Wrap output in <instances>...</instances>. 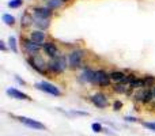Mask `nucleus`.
<instances>
[{
	"label": "nucleus",
	"instance_id": "f257e3e1",
	"mask_svg": "<svg viewBox=\"0 0 155 136\" xmlns=\"http://www.w3.org/2000/svg\"><path fill=\"white\" fill-rule=\"evenodd\" d=\"M67 65H70L67 57L60 55V56L54 57V59H51V61L48 63L46 68L51 72H53V74H61V72H64L67 69Z\"/></svg>",
	"mask_w": 155,
	"mask_h": 136
},
{
	"label": "nucleus",
	"instance_id": "f03ea898",
	"mask_svg": "<svg viewBox=\"0 0 155 136\" xmlns=\"http://www.w3.org/2000/svg\"><path fill=\"white\" fill-rule=\"evenodd\" d=\"M35 87H37L38 90L44 91V93L51 94V95H54V97H60V95H61V91L59 90V87H56L54 85L46 82V80H42V82L35 83Z\"/></svg>",
	"mask_w": 155,
	"mask_h": 136
},
{
	"label": "nucleus",
	"instance_id": "7ed1b4c3",
	"mask_svg": "<svg viewBox=\"0 0 155 136\" xmlns=\"http://www.w3.org/2000/svg\"><path fill=\"white\" fill-rule=\"evenodd\" d=\"M83 55L84 52L82 49H76V51H72L68 56V64H70L71 68H79L82 65V60H83Z\"/></svg>",
	"mask_w": 155,
	"mask_h": 136
},
{
	"label": "nucleus",
	"instance_id": "20e7f679",
	"mask_svg": "<svg viewBox=\"0 0 155 136\" xmlns=\"http://www.w3.org/2000/svg\"><path fill=\"white\" fill-rule=\"evenodd\" d=\"M110 74H107L104 69H98L95 71V85L101 86V87H107L110 86Z\"/></svg>",
	"mask_w": 155,
	"mask_h": 136
},
{
	"label": "nucleus",
	"instance_id": "39448f33",
	"mask_svg": "<svg viewBox=\"0 0 155 136\" xmlns=\"http://www.w3.org/2000/svg\"><path fill=\"white\" fill-rule=\"evenodd\" d=\"M18 120L31 129H37V131H44V129H46V127L42 123H40V121H37V120H33V118H29V117H25V116H19Z\"/></svg>",
	"mask_w": 155,
	"mask_h": 136
},
{
	"label": "nucleus",
	"instance_id": "423d86ee",
	"mask_svg": "<svg viewBox=\"0 0 155 136\" xmlns=\"http://www.w3.org/2000/svg\"><path fill=\"white\" fill-rule=\"evenodd\" d=\"M91 102H93V105L97 106L98 109H105V108L109 105L107 95L104 93H95L93 97H91Z\"/></svg>",
	"mask_w": 155,
	"mask_h": 136
},
{
	"label": "nucleus",
	"instance_id": "0eeeda50",
	"mask_svg": "<svg viewBox=\"0 0 155 136\" xmlns=\"http://www.w3.org/2000/svg\"><path fill=\"white\" fill-rule=\"evenodd\" d=\"M23 48L25 51H26V53H29L31 57L37 56V55H40V51H41V46H38L37 44H34L31 40H23Z\"/></svg>",
	"mask_w": 155,
	"mask_h": 136
},
{
	"label": "nucleus",
	"instance_id": "6e6552de",
	"mask_svg": "<svg viewBox=\"0 0 155 136\" xmlns=\"http://www.w3.org/2000/svg\"><path fill=\"white\" fill-rule=\"evenodd\" d=\"M45 38H46V34L42 30H33V32L30 33V40L34 44H37L38 46H41V48H44V45L46 44Z\"/></svg>",
	"mask_w": 155,
	"mask_h": 136
},
{
	"label": "nucleus",
	"instance_id": "1a4fd4ad",
	"mask_svg": "<svg viewBox=\"0 0 155 136\" xmlns=\"http://www.w3.org/2000/svg\"><path fill=\"white\" fill-rule=\"evenodd\" d=\"M5 93H7V95H10L11 98L14 99H22V101H31V98H30L27 94L22 93V91L16 90V88L14 87H8L7 90H5Z\"/></svg>",
	"mask_w": 155,
	"mask_h": 136
},
{
	"label": "nucleus",
	"instance_id": "9d476101",
	"mask_svg": "<svg viewBox=\"0 0 155 136\" xmlns=\"http://www.w3.org/2000/svg\"><path fill=\"white\" fill-rule=\"evenodd\" d=\"M44 52H45V55L48 57H51V59H54V57L60 56L59 55V49H57V45L54 42H46L45 45H44Z\"/></svg>",
	"mask_w": 155,
	"mask_h": 136
},
{
	"label": "nucleus",
	"instance_id": "9b49d317",
	"mask_svg": "<svg viewBox=\"0 0 155 136\" xmlns=\"http://www.w3.org/2000/svg\"><path fill=\"white\" fill-rule=\"evenodd\" d=\"M154 94H153V90H147V91H137L136 94H135V98H136V101L142 102V104H147V102H150L151 99H153Z\"/></svg>",
	"mask_w": 155,
	"mask_h": 136
},
{
	"label": "nucleus",
	"instance_id": "f8f14e48",
	"mask_svg": "<svg viewBox=\"0 0 155 136\" xmlns=\"http://www.w3.org/2000/svg\"><path fill=\"white\" fill-rule=\"evenodd\" d=\"M34 16L42 19H49L52 16V10L48 7H35L34 8Z\"/></svg>",
	"mask_w": 155,
	"mask_h": 136
},
{
	"label": "nucleus",
	"instance_id": "ddd939ff",
	"mask_svg": "<svg viewBox=\"0 0 155 136\" xmlns=\"http://www.w3.org/2000/svg\"><path fill=\"white\" fill-rule=\"evenodd\" d=\"M80 79H82L83 82H88V83H94V85H95V71H93V69H90V68H84Z\"/></svg>",
	"mask_w": 155,
	"mask_h": 136
},
{
	"label": "nucleus",
	"instance_id": "4468645a",
	"mask_svg": "<svg viewBox=\"0 0 155 136\" xmlns=\"http://www.w3.org/2000/svg\"><path fill=\"white\" fill-rule=\"evenodd\" d=\"M33 25H35V26L38 27V30H46L49 27V19H42V18H37V16H34V21H33Z\"/></svg>",
	"mask_w": 155,
	"mask_h": 136
},
{
	"label": "nucleus",
	"instance_id": "2eb2a0df",
	"mask_svg": "<svg viewBox=\"0 0 155 136\" xmlns=\"http://www.w3.org/2000/svg\"><path fill=\"white\" fill-rule=\"evenodd\" d=\"M110 79L117 82V83H124L127 79V76H125V74L121 71H113V72H110Z\"/></svg>",
	"mask_w": 155,
	"mask_h": 136
},
{
	"label": "nucleus",
	"instance_id": "dca6fc26",
	"mask_svg": "<svg viewBox=\"0 0 155 136\" xmlns=\"http://www.w3.org/2000/svg\"><path fill=\"white\" fill-rule=\"evenodd\" d=\"M33 21H34V18H33L29 12H25L23 15H22V18H21L22 27H29L30 25H33Z\"/></svg>",
	"mask_w": 155,
	"mask_h": 136
},
{
	"label": "nucleus",
	"instance_id": "f3484780",
	"mask_svg": "<svg viewBox=\"0 0 155 136\" xmlns=\"http://www.w3.org/2000/svg\"><path fill=\"white\" fill-rule=\"evenodd\" d=\"M129 87H132V88H142V87H144V82H143V79L134 78V79L129 82Z\"/></svg>",
	"mask_w": 155,
	"mask_h": 136
},
{
	"label": "nucleus",
	"instance_id": "a211bd4d",
	"mask_svg": "<svg viewBox=\"0 0 155 136\" xmlns=\"http://www.w3.org/2000/svg\"><path fill=\"white\" fill-rule=\"evenodd\" d=\"M2 19L5 25H8V26H14V25H15V18H14L11 14H3Z\"/></svg>",
	"mask_w": 155,
	"mask_h": 136
},
{
	"label": "nucleus",
	"instance_id": "6ab92c4d",
	"mask_svg": "<svg viewBox=\"0 0 155 136\" xmlns=\"http://www.w3.org/2000/svg\"><path fill=\"white\" fill-rule=\"evenodd\" d=\"M61 4H63L61 0H48V5H46V7L53 11V10H57V8L61 7Z\"/></svg>",
	"mask_w": 155,
	"mask_h": 136
},
{
	"label": "nucleus",
	"instance_id": "aec40b11",
	"mask_svg": "<svg viewBox=\"0 0 155 136\" xmlns=\"http://www.w3.org/2000/svg\"><path fill=\"white\" fill-rule=\"evenodd\" d=\"M8 45H10V49L14 52V53H18V44H16V38L14 35H11L8 38Z\"/></svg>",
	"mask_w": 155,
	"mask_h": 136
},
{
	"label": "nucleus",
	"instance_id": "412c9836",
	"mask_svg": "<svg viewBox=\"0 0 155 136\" xmlns=\"http://www.w3.org/2000/svg\"><path fill=\"white\" fill-rule=\"evenodd\" d=\"M143 82H144V87H151V86L155 83V76L147 75V76L143 78Z\"/></svg>",
	"mask_w": 155,
	"mask_h": 136
},
{
	"label": "nucleus",
	"instance_id": "4be33fe9",
	"mask_svg": "<svg viewBox=\"0 0 155 136\" xmlns=\"http://www.w3.org/2000/svg\"><path fill=\"white\" fill-rule=\"evenodd\" d=\"M22 4H23V0H10L8 2V7L11 8H19Z\"/></svg>",
	"mask_w": 155,
	"mask_h": 136
},
{
	"label": "nucleus",
	"instance_id": "5701e85b",
	"mask_svg": "<svg viewBox=\"0 0 155 136\" xmlns=\"http://www.w3.org/2000/svg\"><path fill=\"white\" fill-rule=\"evenodd\" d=\"M113 90H114L116 93H121V94H123V93H125V91H127V86L124 85V83H117V85L114 86V88H113Z\"/></svg>",
	"mask_w": 155,
	"mask_h": 136
},
{
	"label": "nucleus",
	"instance_id": "b1692460",
	"mask_svg": "<svg viewBox=\"0 0 155 136\" xmlns=\"http://www.w3.org/2000/svg\"><path fill=\"white\" fill-rule=\"evenodd\" d=\"M143 125H144V128H147L148 131L155 132V121H146V123H143Z\"/></svg>",
	"mask_w": 155,
	"mask_h": 136
},
{
	"label": "nucleus",
	"instance_id": "393cba45",
	"mask_svg": "<svg viewBox=\"0 0 155 136\" xmlns=\"http://www.w3.org/2000/svg\"><path fill=\"white\" fill-rule=\"evenodd\" d=\"M91 129H93L95 134H99V132L104 131V128H102V124H99V123H94L93 125H91Z\"/></svg>",
	"mask_w": 155,
	"mask_h": 136
},
{
	"label": "nucleus",
	"instance_id": "a878e982",
	"mask_svg": "<svg viewBox=\"0 0 155 136\" xmlns=\"http://www.w3.org/2000/svg\"><path fill=\"white\" fill-rule=\"evenodd\" d=\"M121 108H123V102L121 101H114L113 102V109L114 110H120Z\"/></svg>",
	"mask_w": 155,
	"mask_h": 136
},
{
	"label": "nucleus",
	"instance_id": "bb28decb",
	"mask_svg": "<svg viewBox=\"0 0 155 136\" xmlns=\"http://www.w3.org/2000/svg\"><path fill=\"white\" fill-rule=\"evenodd\" d=\"M125 121H128V123H136L137 118H136V117H132V116H127V117H125Z\"/></svg>",
	"mask_w": 155,
	"mask_h": 136
},
{
	"label": "nucleus",
	"instance_id": "cd10ccee",
	"mask_svg": "<svg viewBox=\"0 0 155 136\" xmlns=\"http://www.w3.org/2000/svg\"><path fill=\"white\" fill-rule=\"evenodd\" d=\"M15 79H16V80H18V82H19V83H21V85L26 86V82H25V80H23V79H21V78H19V76H15Z\"/></svg>",
	"mask_w": 155,
	"mask_h": 136
},
{
	"label": "nucleus",
	"instance_id": "c85d7f7f",
	"mask_svg": "<svg viewBox=\"0 0 155 136\" xmlns=\"http://www.w3.org/2000/svg\"><path fill=\"white\" fill-rule=\"evenodd\" d=\"M0 49H2V51H7V48H5V45H4V42H0Z\"/></svg>",
	"mask_w": 155,
	"mask_h": 136
},
{
	"label": "nucleus",
	"instance_id": "c756f323",
	"mask_svg": "<svg viewBox=\"0 0 155 136\" xmlns=\"http://www.w3.org/2000/svg\"><path fill=\"white\" fill-rule=\"evenodd\" d=\"M153 94H154V98H155V87L153 88Z\"/></svg>",
	"mask_w": 155,
	"mask_h": 136
},
{
	"label": "nucleus",
	"instance_id": "7c9ffc66",
	"mask_svg": "<svg viewBox=\"0 0 155 136\" xmlns=\"http://www.w3.org/2000/svg\"><path fill=\"white\" fill-rule=\"evenodd\" d=\"M63 3H67V2H71V0H61Z\"/></svg>",
	"mask_w": 155,
	"mask_h": 136
}]
</instances>
